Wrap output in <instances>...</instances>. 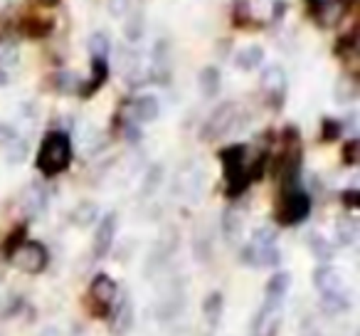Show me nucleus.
I'll return each instance as SVG.
<instances>
[{
  "label": "nucleus",
  "instance_id": "obj_1",
  "mask_svg": "<svg viewBox=\"0 0 360 336\" xmlns=\"http://www.w3.org/2000/svg\"><path fill=\"white\" fill-rule=\"evenodd\" d=\"M72 156H75L72 139L65 134V131L55 129V131H47L45 134V139H42V144H40V151H37L35 163L45 178H55L70 168Z\"/></svg>",
  "mask_w": 360,
  "mask_h": 336
},
{
  "label": "nucleus",
  "instance_id": "obj_2",
  "mask_svg": "<svg viewBox=\"0 0 360 336\" xmlns=\"http://www.w3.org/2000/svg\"><path fill=\"white\" fill-rule=\"evenodd\" d=\"M220 161H222V166H225L227 193H230V196L245 193L247 186L255 181L252 166L247 163V146H242V144L227 146V149L220 151Z\"/></svg>",
  "mask_w": 360,
  "mask_h": 336
},
{
  "label": "nucleus",
  "instance_id": "obj_3",
  "mask_svg": "<svg viewBox=\"0 0 360 336\" xmlns=\"http://www.w3.org/2000/svg\"><path fill=\"white\" fill-rule=\"evenodd\" d=\"M242 111H245V106L237 104V101H225V104H220L210 116H207L205 124H202L200 139L202 141H220V139H225L227 134L237 131L240 119H242Z\"/></svg>",
  "mask_w": 360,
  "mask_h": 336
},
{
  "label": "nucleus",
  "instance_id": "obj_4",
  "mask_svg": "<svg viewBox=\"0 0 360 336\" xmlns=\"http://www.w3.org/2000/svg\"><path fill=\"white\" fill-rule=\"evenodd\" d=\"M311 213V198L306 191H301L299 186L284 188L281 198L276 203V220L286 228H294L299 223H304Z\"/></svg>",
  "mask_w": 360,
  "mask_h": 336
},
{
  "label": "nucleus",
  "instance_id": "obj_5",
  "mask_svg": "<svg viewBox=\"0 0 360 336\" xmlns=\"http://www.w3.org/2000/svg\"><path fill=\"white\" fill-rule=\"evenodd\" d=\"M47 260H50L47 247L37 240H22L11 255L13 265L22 272H30V275H40V272L47 267Z\"/></svg>",
  "mask_w": 360,
  "mask_h": 336
},
{
  "label": "nucleus",
  "instance_id": "obj_6",
  "mask_svg": "<svg viewBox=\"0 0 360 336\" xmlns=\"http://www.w3.org/2000/svg\"><path fill=\"white\" fill-rule=\"evenodd\" d=\"M89 299H91V304L96 306V311H94L96 316H109L114 301L119 299V285H116L109 275L101 272V275H96L94 280H91Z\"/></svg>",
  "mask_w": 360,
  "mask_h": 336
},
{
  "label": "nucleus",
  "instance_id": "obj_7",
  "mask_svg": "<svg viewBox=\"0 0 360 336\" xmlns=\"http://www.w3.org/2000/svg\"><path fill=\"white\" fill-rule=\"evenodd\" d=\"M160 116V101L153 94H141L126 104V124H153Z\"/></svg>",
  "mask_w": 360,
  "mask_h": 336
},
{
  "label": "nucleus",
  "instance_id": "obj_8",
  "mask_svg": "<svg viewBox=\"0 0 360 336\" xmlns=\"http://www.w3.org/2000/svg\"><path fill=\"white\" fill-rule=\"evenodd\" d=\"M116 232H119V216L116 213H104V218L96 223L94 242H91V252H94L96 260H101V257H106L111 252Z\"/></svg>",
  "mask_w": 360,
  "mask_h": 336
},
{
  "label": "nucleus",
  "instance_id": "obj_9",
  "mask_svg": "<svg viewBox=\"0 0 360 336\" xmlns=\"http://www.w3.org/2000/svg\"><path fill=\"white\" fill-rule=\"evenodd\" d=\"M200 188H202V171L198 168L195 161H191V163L183 166L178 171V176H175V193L195 201V198L200 196Z\"/></svg>",
  "mask_w": 360,
  "mask_h": 336
},
{
  "label": "nucleus",
  "instance_id": "obj_10",
  "mask_svg": "<svg viewBox=\"0 0 360 336\" xmlns=\"http://www.w3.org/2000/svg\"><path fill=\"white\" fill-rule=\"evenodd\" d=\"M109 314H111V334L126 336L131 329H134L136 309H134V301H131L129 294H124L121 299H116Z\"/></svg>",
  "mask_w": 360,
  "mask_h": 336
},
{
  "label": "nucleus",
  "instance_id": "obj_11",
  "mask_svg": "<svg viewBox=\"0 0 360 336\" xmlns=\"http://www.w3.org/2000/svg\"><path fill=\"white\" fill-rule=\"evenodd\" d=\"M291 287V275L286 270H279L269 277L264 287V306H274V309H281L286 294H289Z\"/></svg>",
  "mask_w": 360,
  "mask_h": 336
},
{
  "label": "nucleus",
  "instance_id": "obj_12",
  "mask_svg": "<svg viewBox=\"0 0 360 336\" xmlns=\"http://www.w3.org/2000/svg\"><path fill=\"white\" fill-rule=\"evenodd\" d=\"M47 203H50V196H47V188L42 183H30V186L22 191V213L27 218H37L47 211Z\"/></svg>",
  "mask_w": 360,
  "mask_h": 336
},
{
  "label": "nucleus",
  "instance_id": "obj_13",
  "mask_svg": "<svg viewBox=\"0 0 360 336\" xmlns=\"http://www.w3.org/2000/svg\"><path fill=\"white\" fill-rule=\"evenodd\" d=\"M311 280H314V287L319 290V294H333V292L343 290V277L338 275V270L330 262H321L314 270Z\"/></svg>",
  "mask_w": 360,
  "mask_h": 336
},
{
  "label": "nucleus",
  "instance_id": "obj_14",
  "mask_svg": "<svg viewBox=\"0 0 360 336\" xmlns=\"http://www.w3.org/2000/svg\"><path fill=\"white\" fill-rule=\"evenodd\" d=\"M170 67H173V62H170V45L168 40H158L153 47V65H150V80L158 82V85H163V82L170 80Z\"/></svg>",
  "mask_w": 360,
  "mask_h": 336
},
{
  "label": "nucleus",
  "instance_id": "obj_15",
  "mask_svg": "<svg viewBox=\"0 0 360 336\" xmlns=\"http://www.w3.org/2000/svg\"><path fill=\"white\" fill-rule=\"evenodd\" d=\"M281 329V309L262 304L255 324H252V336H276Z\"/></svg>",
  "mask_w": 360,
  "mask_h": 336
},
{
  "label": "nucleus",
  "instance_id": "obj_16",
  "mask_svg": "<svg viewBox=\"0 0 360 336\" xmlns=\"http://www.w3.org/2000/svg\"><path fill=\"white\" fill-rule=\"evenodd\" d=\"M259 85L269 97L281 99V97H284V92H286V87H289V80H286L284 67H279V65L264 67V70H262V77H259Z\"/></svg>",
  "mask_w": 360,
  "mask_h": 336
},
{
  "label": "nucleus",
  "instance_id": "obj_17",
  "mask_svg": "<svg viewBox=\"0 0 360 336\" xmlns=\"http://www.w3.org/2000/svg\"><path fill=\"white\" fill-rule=\"evenodd\" d=\"M106 80H109V65H106V60H96V57H91V77L79 85V94L82 97L96 94V92L106 85Z\"/></svg>",
  "mask_w": 360,
  "mask_h": 336
},
{
  "label": "nucleus",
  "instance_id": "obj_18",
  "mask_svg": "<svg viewBox=\"0 0 360 336\" xmlns=\"http://www.w3.org/2000/svg\"><path fill=\"white\" fill-rule=\"evenodd\" d=\"M222 237H225L227 242H232L235 245L237 240H240L242 235V228H245V220H242V216L235 211V208H230V211H225V216H222Z\"/></svg>",
  "mask_w": 360,
  "mask_h": 336
},
{
  "label": "nucleus",
  "instance_id": "obj_19",
  "mask_svg": "<svg viewBox=\"0 0 360 336\" xmlns=\"http://www.w3.org/2000/svg\"><path fill=\"white\" fill-rule=\"evenodd\" d=\"M262 62H264V50H262L259 45L245 47V50H240V52H237V57H235V65L240 67L242 72L257 70V67H262Z\"/></svg>",
  "mask_w": 360,
  "mask_h": 336
},
{
  "label": "nucleus",
  "instance_id": "obj_20",
  "mask_svg": "<svg viewBox=\"0 0 360 336\" xmlns=\"http://www.w3.org/2000/svg\"><path fill=\"white\" fill-rule=\"evenodd\" d=\"M222 309H225V297H222V292H212V294H207L205 301H202V316H205L210 326H217V321L222 319Z\"/></svg>",
  "mask_w": 360,
  "mask_h": 336
},
{
  "label": "nucleus",
  "instance_id": "obj_21",
  "mask_svg": "<svg viewBox=\"0 0 360 336\" xmlns=\"http://www.w3.org/2000/svg\"><path fill=\"white\" fill-rule=\"evenodd\" d=\"M198 85H200V92L202 97H217V92H220L222 87V80H220V70L217 67H205V70L198 75Z\"/></svg>",
  "mask_w": 360,
  "mask_h": 336
},
{
  "label": "nucleus",
  "instance_id": "obj_22",
  "mask_svg": "<svg viewBox=\"0 0 360 336\" xmlns=\"http://www.w3.org/2000/svg\"><path fill=\"white\" fill-rule=\"evenodd\" d=\"M321 309L326 311V314H330V316H335V314H340V311H348L350 309V299H348V294H345L343 290L340 292H333V294H321Z\"/></svg>",
  "mask_w": 360,
  "mask_h": 336
},
{
  "label": "nucleus",
  "instance_id": "obj_23",
  "mask_svg": "<svg viewBox=\"0 0 360 336\" xmlns=\"http://www.w3.org/2000/svg\"><path fill=\"white\" fill-rule=\"evenodd\" d=\"M163 166L160 163H153L148 168V171L143 173V183H141V196L143 198H148V196H153L155 191H158L160 186H163Z\"/></svg>",
  "mask_w": 360,
  "mask_h": 336
},
{
  "label": "nucleus",
  "instance_id": "obj_24",
  "mask_svg": "<svg viewBox=\"0 0 360 336\" xmlns=\"http://www.w3.org/2000/svg\"><path fill=\"white\" fill-rule=\"evenodd\" d=\"M335 235H338L340 245H353L358 237V220L353 216H343L335 223Z\"/></svg>",
  "mask_w": 360,
  "mask_h": 336
},
{
  "label": "nucleus",
  "instance_id": "obj_25",
  "mask_svg": "<svg viewBox=\"0 0 360 336\" xmlns=\"http://www.w3.org/2000/svg\"><path fill=\"white\" fill-rule=\"evenodd\" d=\"M143 13L131 11L129 15L124 18V37L129 42H139L143 37Z\"/></svg>",
  "mask_w": 360,
  "mask_h": 336
},
{
  "label": "nucleus",
  "instance_id": "obj_26",
  "mask_svg": "<svg viewBox=\"0 0 360 336\" xmlns=\"http://www.w3.org/2000/svg\"><path fill=\"white\" fill-rule=\"evenodd\" d=\"M52 85H55V89L60 92V94H72V92L79 89V77L75 75V72L70 70H60L55 77H52Z\"/></svg>",
  "mask_w": 360,
  "mask_h": 336
},
{
  "label": "nucleus",
  "instance_id": "obj_27",
  "mask_svg": "<svg viewBox=\"0 0 360 336\" xmlns=\"http://www.w3.org/2000/svg\"><path fill=\"white\" fill-rule=\"evenodd\" d=\"M89 55L91 57H96V60H106L109 57V52H111V40H109V35L106 32H94V35L89 37Z\"/></svg>",
  "mask_w": 360,
  "mask_h": 336
},
{
  "label": "nucleus",
  "instance_id": "obj_28",
  "mask_svg": "<svg viewBox=\"0 0 360 336\" xmlns=\"http://www.w3.org/2000/svg\"><path fill=\"white\" fill-rule=\"evenodd\" d=\"M309 247H311V255H314L319 262H330V257L335 255V250L330 247V242L326 240L323 235H311Z\"/></svg>",
  "mask_w": 360,
  "mask_h": 336
},
{
  "label": "nucleus",
  "instance_id": "obj_29",
  "mask_svg": "<svg viewBox=\"0 0 360 336\" xmlns=\"http://www.w3.org/2000/svg\"><path fill=\"white\" fill-rule=\"evenodd\" d=\"M355 97H358V92H355V82L348 80V77H340V80L335 82V101L348 104V101H353Z\"/></svg>",
  "mask_w": 360,
  "mask_h": 336
},
{
  "label": "nucleus",
  "instance_id": "obj_30",
  "mask_svg": "<svg viewBox=\"0 0 360 336\" xmlns=\"http://www.w3.org/2000/svg\"><path fill=\"white\" fill-rule=\"evenodd\" d=\"M72 220L77 223V225H89V223L96 220V206L94 203H79V206L75 208V213H72Z\"/></svg>",
  "mask_w": 360,
  "mask_h": 336
},
{
  "label": "nucleus",
  "instance_id": "obj_31",
  "mask_svg": "<svg viewBox=\"0 0 360 336\" xmlns=\"http://www.w3.org/2000/svg\"><path fill=\"white\" fill-rule=\"evenodd\" d=\"M276 237H279L276 228L262 225L259 230H255V235H252V245H276Z\"/></svg>",
  "mask_w": 360,
  "mask_h": 336
},
{
  "label": "nucleus",
  "instance_id": "obj_32",
  "mask_svg": "<svg viewBox=\"0 0 360 336\" xmlns=\"http://www.w3.org/2000/svg\"><path fill=\"white\" fill-rule=\"evenodd\" d=\"M6 154H8V158H11L13 163H20V161H25L27 141H18V136H15L11 144H6Z\"/></svg>",
  "mask_w": 360,
  "mask_h": 336
},
{
  "label": "nucleus",
  "instance_id": "obj_33",
  "mask_svg": "<svg viewBox=\"0 0 360 336\" xmlns=\"http://www.w3.org/2000/svg\"><path fill=\"white\" fill-rule=\"evenodd\" d=\"M106 8L114 18H126L131 13V0H106Z\"/></svg>",
  "mask_w": 360,
  "mask_h": 336
},
{
  "label": "nucleus",
  "instance_id": "obj_34",
  "mask_svg": "<svg viewBox=\"0 0 360 336\" xmlns=\"http://www.w3.org/2000/svg\"><path fill=\"white\" fill-rule=\"evenodd\" d=\"M323 139H328V141H333V139H338L340 136V131H343V124L340 121H335V119H323Z\"/></svg>",
  "mask_w": 360,
  "mask_h": 336
},
{
  "label": "nucleus",
  "instance_id": "obj_35",
  "mask_svg": "<svg viewBox=\"0 0 360 336\" xmlns=\"http://www.w3.org/2000/svg\"><path fill=\"white\" fill-rule=\"evenodd\" d=\"M15 62H18V47H15V45L3 47V52H0V65H3V70L13 67Z\"/></svg>",
  "mask_w": 360,
  "mask_h": 336
},
{
  "label": "nucleus",
  "instance_id": "obj_36",
  "mask_svg": "<svg viewBox=\"0 0 360 336\" xmlns=\"http://www.w3.org/2000/svg\"><path fill=\"white\" fill-rule=\"evenodd\" d=\"M22 240H25V228H18V230L13 232V235L8 237V242H6V257H11L13 250H15Z\"/></svg>",
  "mask_w": 360,
  "mask_h": 336
},
{
  "label": "nucleus",
  "instance_id": "obj_37",
  "mask_svg": "<svg viewBox=\"0 0 360 336\" xmlns=\"http://www.w3.org/2000/svg\"><path fill=\"white\" fill-rule=\"evenodd\" d=\"M343 201H345V206H348L350 211H355V208H358V191H355V188L345 191L343 193Z\"/></svg>",
  "mask_w": 360,
  "mask_h": 336
},
{
  "label": "nucleus",
  "instance_id": "obj_38",
  "mask_svg": "<svg viewBox=\"0 0 360 336\" xmlns=\"http://www.w3.org/2000/svg\"><path fill=\"white\" fill-rule=\"evenodd\" d=\"M358 149V141H348V146H345V154H348V163H355V158H353V151Z\"/></svg>",
  "mask_w": 360,
  "mask_h": 336
},
{
  "label": "nucleus",
  "instance_id": "obj_39",
  "mask_svg": "<svg viewBox=\"0 0 360 336\" xmlns=\"http://www.w3.org/2000/svg\"><path fill=\"white\" fill-rule=\"evenodd\" d=\"M286 13V0H274V18L284 15Z\"/></svg>",
  "mask_w": 360,
  "mask_h": 336
},
{
  "label": "nucleus",
  "instance_id": "obj_40",
  "mask_svg": "<svg viewBox=\"0 0 360 336\" xmlns=\"http://www.w3.org/2000/svg\"><path fill=\"white\" fill-rule=\"evenodd\" d=\"M37 3H40V6H55L57 0H37Z\"/></svg>",
  "mask_w": 360,
  "mask_h": 336
}]
</instances>
